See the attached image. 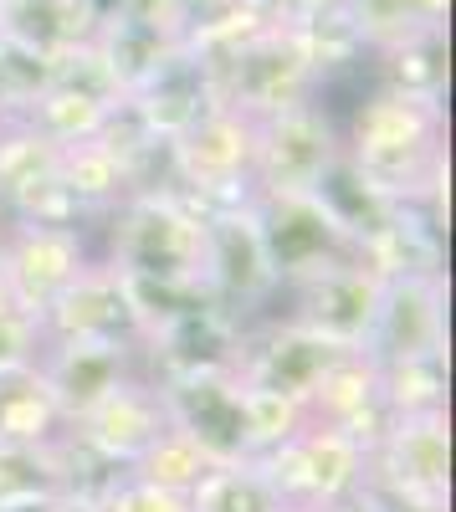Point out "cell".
Segmentation results:
<instances>
[{"instance_id":"obj_1","label":"cell","mask_w":456,"mask_h":512,"mask_svg":"<svg viewBox=\"0 0 456 512\" xmlns=\"http://www.w3.org/2000/svg\"><path fill=\"white\" fill-rule=\"evenodd\" d=\"M344 159L400 205H421L446 231V103L375 88L344 128Z\"/></svg>"},{"instance_id":"obj_2","label":"cell","mask_w":456,"mask_h":512,"mask_svg":"<svg viewBox=\"0 0 456 512\" xmlns=\"http://www.w3.org/2000/svg\"><path fill=\"white\" fill-rule=\"evenodd\" d=\"M205 256V216L175 190L129 195L108 216L103 262L129 282H200Z\"/></svg>"},{"instance_id":"obj_3","label":"cell","mask_w":456,"mask_h":512,"mask_svg":"<svg viewBox=\"0 0 456 512\" xmlns=\"http://www.w3.org/2000/svg\"><path fill=\"white\" fill-rule=\"evenodd\" d=\"M252 164H257V118L236 108H211L195 118L180 139H170V175L175 195L200 216L252 200Z\"/></svg>"},{"instance_id":"obj_4","label":"cell","mask_w":456,"mask_h":512,"mask_svg":"<svg viewBox=\"0 0 456 512\" xmlns=\"http://www.w3.org/2000/svg\"><path fill=\"white\" fill-rule=\"evenodd\" d=\"M211 77H216V103L236 108L246 118H272L293 103L318 98V88H323V72L313 67V57L303 52V41L293 36L287 21L262 26L236 52L216 57Z\"/></svg>"},{"instance_id":"obj_5","label":"cell","mask_w":456,"mask_h":512,"mask_svg":"<svg viewBox=\"0 0 456 512\" xmlns=\"http://www.w3.org/2000/svg\"><path fill=\"white\" fill-rule=\"evenodd\" d=\"M282 507L293 512H344L369 477V451L339 425H303L293 441L257 456Z\"/></svg>"},{"instance_id":"obj_6","label":"cell","mask_w":456,"mask_h":512,"mask_svg":"<svg viewBox=\"0 0 456 512\" xmlns=\"http://www.w3.org/2000/svg\"><path fill=\"white\" fill-rule=\"evenodd\" d=\"M364 497L380 507H446L451 502V420L400 415L369 446Z\"/></svg>"},{"instance_id":"obj_7","label":"cell","mask_w":456,"mask_h":512,"mask_svg":"<svg viewBox=\"0 0 456 512\" xmlns=\"http://www.w3.org/2000/svg\"><path fill=\"white\" fill-rule=\"evenodd\" d=\"M159 400L170 425L200 446L211 466H236L257 461V436H252V390L236 369H200L180 379H159Z\"/></svg>"},{"instance_id":"obj_8","label":"cell","mask_w":456,"mask_h":512,"mask_svg":"<svg viewBox=\"0 0 456 512\" xmlns=\"http://www.w3.org/2000/svg\"><path fill=\"white\" fill-rule=\"evenodd\" d=\"M344 154V128L334 123L318 98L293 103L272 118H257V164L252 190L257 195H313L323 169Z\"/></svg>"},{"instance_id":"obj_9","label":"cell","mask_w":456,"mask_h":512,"mask_svg":"<svg viewBox=\"0 0 456 512\" xmlns=\"http://www.w3.org/2000/svg\"><path fill=\"white\" fill-rule=\"evenodd\" d=\"M139 338L144 323L134 308V287L103 256H93L72 277V287L41 313V344H118L139 354Z\"/></svg>"},{"instance_id":"obj_10","label":"cell","mask_w":456,"mask_h":512,"mask_svg":"<svg viewBox=\"0 0 456 512\" xmlns=\"http://www.w3.org/2000/svg\"><path fill=\"white\" fill-rule=\"evenodd\" d=\"M0 256H6V297L41 323V313H47L72 287V277L93 262V246H88V231L82 226L6 221V231H0Z\"/></svg>"},{"instance_id":"obj_11","label":"cell","mask_w":456,"mask_h":512,"mask_svg":"<svg viewBox=\"0 0 456 512\" xmlns=\"http://www.w3.org/2000/svg\"><path fill=\"white\" fill-rule=\"evenodd\" d=\"M200 282H205V292H211L231 318H241L246 308H262L267 297L277 292V277H272V262H267V246H262V231H257L252 200L205 216Z\"/></svg>"},{"instance_id":"obj_12","label":"cell","mask_w":456,"mask_h":512,"mask_svg":"<svg viewBox=\"0 0 456 512\" xmlns=\"http://www.w3.org/2000/svg\"><path fill=\"white\" fill-rule=\"evenodd\" d=\"M380 287H385L380 272H369L359 256H344V262L323 267L313 277L287 282L282 292L293 297V323L323 333L339 349H364L380 313Z\"/></svg>"},{"instance_id":"obj_13","label":"cell","mask_w":456,"mask_h":512,"mask_svg":"<svg viewBox=\"0 0 456 512\" xmlns=\"http://www.w3.org/2000/svg\"><path fill=\"white\" fill-rule=\"evenodd\" d=\"M252 210H257V231H262L277 287L354 256L344 231L328 221V210L313 195H252Z\"/></svg>"},{"instance_id":"obj_14","label":"cell","mask_w":456,"mask_h":512,"mask_svg":"<svg viewBox=\"0 0 456 512\" xmlns=\"http://www.w3.org/2000/svg\"><path fill=\"white\" fill-rule=\"evenodd\" d=\"M364 354L375 364H400L421 354H446V272H400L380 287V313Z\"/></svg>"},{"instance_id":"obj_15","label":"cell","mask_w":456,"mask_h":512,"mask_svg":"<svg viewBox=\"0 0 456 512\" xmlns=\"http://www.w3.org/2000/svg\"><path fill=\"white\" fill-rule=\"evenodd\" d=\"M349 349L328 344L323 333L303 328V323H272L262 333H246L241 338V359L236 374L246 379V390H262V395H282V400H298L308 410V395L318 390V379L334 369Z\"/></svg>"},{"instance_id":"obj_16","label":"cell","mask_w":456,"mask_h":512,"mask_svg":"<svg viewBox=\"0 0 456 512\" xmlns=\"http://www.w3.org/2000/svg\"><path fill=\"white\" fill-rule=\"evenodd\" d=\"M241 318H231L221 303H205L164 328H149L139 344V374L159 379H180V374H200V369H236L241 359Z\"/></svg>"},{"instance_id":"obj_17","label":"cell","mask_w":456,"mask_h":512,"mask_svg":"<svg viewBox=\"0 0 456 512\" xmlns=\"http://www.w3.org/2000/svg\"><path fill=\"white\" fill-rule=\"evenodd\" d=\"M123 108H129L154 139H180L195 118H205L216 108V77H211V62H205L195 47H170L164 62L139 82V88L123 93Z\"/></svg>"},{"instance_id":"obj_18","label":"cell","mask_w":456,"mask_h":512,"mask_svg":"<svg viewBox=\"0 0 456 512\" xmlns=\"http://www.w3.org/2000/svg\"><path fill=\"white\" fill-rule=\"evenodd\" d=\"M36 364H41V379H47V390L57 400L62 425H77L129 374H139L134 349H118V344H47Z\"/></svg>"},{"instance_id":"obj_19","label":"cell","mask_w":456,"mask_h":512,"mask_svg":"<svg viewBox=\"0 0 456 512\" xmlns=\"http://www.w3.org/2000/svg\"><path fill=\"white\" fill-rule=\"evenodd\" d=\"M72 431L82 441H93L98 451H108L113 461L134 466L164 431H170V415H164L159 384L149 374H129L103 405H93L88 415H82Z\"/></svg>"},{"instance_id":"obj_20","label":"cell","mask_w":456,"mask_h":512,"mask_svg":"<svg viewBox=\"0 0 456 512\" xmlns=\"http://www.w3.org/2000/svg\"><path fill=\"white\" fill-rule=\"evenodd\" d=\"M308 420L313 425H339L349 431L364 451L390 431V410L380 400V364L364 349H349L334 369L318 379V390L308 395Z\"/></svg>"},{"instance_id":"obj_21","label":"cell","mask_w":456,"mask_h":512,"mask_svg":"<svg viewBox=\"0 0 456 512\" xmlns=\"http://www.w3.org/2000/svg\"><path fill=\"white\" fill-rule=\"evenodd\" d=\"M103 26L93 0H0V41L36 62H57L88 47Z\"/></svg>"},{"instance_id":"obj_22","label":"cell","mask_w":456,"mask_h":512,"mask_svg":"<svg viewBox=\"0 0 456 512\" xmlns=\"http://www.w3.org/2000/svg\"><path fill=\"white\" fill-rule=\"evenodd\" d=\"M313 200L328 210V221L344 231V241L354 246V256L375 246L395 226V216H400V200H390L380 185H369L344 154L323 169V180L313 185Z\"/></svg>"},{"instance_id":"obj_23","label":"cell","mask_w":456,"mask_h":512,"mask_svg":"<svg viewBox=\"0 0 456 512\" xmlns=\"http://www.w3.org/2000/svg\"><path fill=\"white\" fill-rule=\"evenodd\" d=\"M57 185H62V195L77 205L82 221H98V216L108 221L113 210L134 195L129 164H123V154H118L103 134L62 149V159H57Z\"/></svg>"},{"instance_id":"obj_24","label":"cell","mask_w":456,"mask_h":512,"mask_svg":"<svg viewBox=\"0 0 456 512\" xmlns=\"http://www.w3.org/2000/svg\"><path fill=\"white\" fill-rule=\"evenodd\" d=\"M62 436L57 400L41 379V364L0 369V446H52Z\"/></svg>"},{"instance_id":"obj_25","label":"cell","mask_w":456,"mask_h":512,"mask_svg":"<svg viewBox=\"0 0 456 512\" xmlns=\"http://www.w3.org/2000/svg\"><path fill=\"white\" fill-rule=\"evenodd\" d=\"M52 461H57V497L88 507V512H103L108 497L129 477V466L98 451L93 441H82L72 425H62V436L52 441Z\"/></svg>"},{"instance_id":"obj_26","label":"cell","mask_w":456,"mask_h":512,"mask_svg":"<svg viewBox=\"0 0 456 512\" xmlns=\"http://www.w3.org/2000/svg\"><path fill=\"white\" fill-rule=\"evenodd\" d=\"M446 11H451V0H344V16L359 36V47L375 57L405 36L446 26Z\"/></svg>"},{"instance_id":"obj_27","label":"cell","mask_w":456,"mask_h":512,"mask_svg":"<svg viewBox=\"0 0 456 512\" xmlns=\"http://www.w3.org/2000/svg\"><path fill=\"white\" fill-rule=\"evenodd\" d=\"M380 88L410 98H441L446 103V26L405 36L380 52Z\"/></svg>"},{"instance_id":"obj_28","label":"cell","mask_w":456,"mask_h":512,"mask_svg":"<svg viewBox=\"0 0 456 512\" xmlns=\"http://www.w3.org/2000/svg\"><path fill=\"white\" fill-rule=\"evenodd\" d=\"M190 512H287V507L257 461H236V466H211L195 482Z\"/></svg>"},{"instance_id":"obj_29","label":"cell","mask_w":456,"mask_h":512,"mask_svg":"<svg viewBox=\"0 0 456 512\" xmlns=\"http://www.w3.org/2000/svg\"><path fill=\"white\" fill-rule=\"evenodd\" d=\"M380 400L395 420L400 415H446V354L380 364Z\"/></svg>"},{"instance_id":"obj_30","label":"cell","mask_w":456,"mask_h":512,"mask_svg":"<svg viewBox=\"0 0 456 512\" xmlns=\"http://www.w3.org/2000/svg\"><path fill=\"white\" fill-rule=\"evenodd\" d=\"M205 472H211V461H205L200 446L185 441L175 425L129 466V477H144V482H154V487H170V492H180V497H190L195 482H200Z\"/></svg>"},{"instance_id":"obj_31","label":"cell","mask_w":456,"mask_h":512,"mask_svg":"<svg viewBox=\"0 0 456 512\" xmlns=\"http://www.w3.org/2000/svg\"><path fill=\"white\" fill-rule=\"evenodd\" d=\"M57 497L52 446H0V502Z\"/></svg>"},{"instance_id":"obj_32","label":"cell","mask_w":456,"mask_h":512,"mask_svg":"<svg viewBox=\"0 0 456 512\" xmlns=\"http://www.w3.org/2000/svg\"><path fill=\"white\" fill-rule=\"evenodd\" d=\"M308 425V410L298 400H282V395H262L252 390V436H257V456L277 451L282 441H293Z\"/></svg>"},{"instance_id":"obj_33","label":"cell","mask_w":456,"mask_h":512,"mask_svg":"<svg viewBox=\"0 0 456 512\" xmlns=\"http://www.w3.org/2000/svg\"><path fill=\"white\" fill-rule=\"evenodd\" d=\"M41 349H47L41 344V323L0 292V369L31 364V359H41Z\"/></svg>"},{"instance_id":"obj_34","label":"cell","mask_w":456,"mask_h":512,"mask_svg":"<svg viewBox=\"0 0 456 512\" xmlns=\"http://www.w3.org/2000/svg\"><path fill=\"white\" fill-rule=\"evenodd\" d=\"M103 512H190V497H180L170 487H154L144 477H123V487L108 497Z\"/></svg>"},{"instance_id":"obj_35","label":"cell","mask_w":456,"mask_h":512,"mask_svg":"<svg viewBox=\"0 0 456 512\" xmlns=\"http://www.w3.org/2000/svg\"><path fill=\"white\" fill-rule=\"evenodd\" d=\"M344 0H282V21H298V16H318V11H334Z\"/></svg>"},{"instance_id":"obj_36","label":"cell","mask_w":456,"mask_h":512,"mask_svg":"<svg viewBox=\"0 0 456 512\" xmlns=\"http://www.w3.org/2000/svg\"><path fill=\"white\" fill-rule=\"evenodd\" d=\"M52 497H36V502H0V512H47Z\"/></svg>"},{"instance_id":"obj_37","label":"cell","mask_w":456,"mask_h":512,"mask_svg":"<svg viewBox=\"0 0 456 512\" xmlns=\"http://www.w3.org/2000/svg\"><path fill=\"white\" fill-rule=\"evenodd\" d=\"M47 512H88V507H77V502H62V497H52V502H47Z\"/></svg>"},{"instance_id":"obj_38","label":"cell","mask_w":456,"mask_h":512,"mask_svg":"<svg viewBox=\"0 0 456 512\" xmlns=\"http://www.w3.org/2000/svg\"><path fill=\"white\" fill-rule=\"evenodd\" d=\"M344 512H369V507H364V502H359V497H354V502H349V507H344Z\"/></svg>"},{"instance_id":"obj_39","label":"cell","mask_w":456,"mask_h":512,"mask_svg":"<svg viewBox=\"0 0 456 512\" xmlns=\"http://www.w3.org/2000/svg\"><path fill=\"white\" fill-rule=\"evenodd\" d=\"M0 292H6V256H0Z\"/></svg>"},{"instance_id":"obj_40","label":"cell","mask_w":456,"mask_h":512,"mask_svg":"<svg viewBox=\"0 0 456 512\" xmlns=\"http://www.w3.org/2000/svg\"><path fill=\"white\" fill-rule=\"evenodd\" d=\"M287 512H293V507H287Z\"/></svg>"}]
</instances>
